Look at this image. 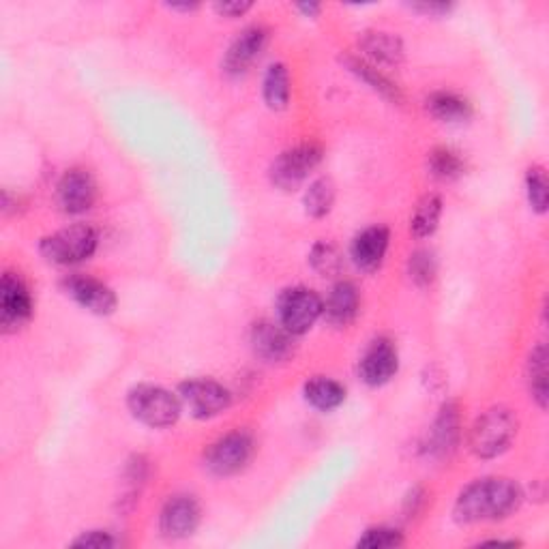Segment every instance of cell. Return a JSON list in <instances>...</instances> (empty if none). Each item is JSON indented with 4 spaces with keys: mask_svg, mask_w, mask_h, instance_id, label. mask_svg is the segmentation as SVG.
<instances>
[{
    "mask_svg": "<svg viewBox=\"0 0 549 549\" xmlns=\"http://www.w3.org/2000/svg\"><path fill=\"white\" fill-rule=\"evenodd\" d=\"M296 9L303 11L305 16H309V18H314V16H318V13H320V5L318 3H301V5H296Z\"/></svg>",
    "mask_w": 549,
    "mask_h": 549,
    "instance_id": "cell-35",
    "label": "cell"
},
{
    "mask_svg": "<svg viewBox=\"0 0 549 549\" xmlns=\"http://www.w3.org/2000/svg\"><path fill=\"white\" fill-rule=\"evenodd\" d=\"M249 9H251V3H219V5H215V11L219 13V16H226V18H241Z\"/></svg>",
    "mask_w": 549,
    "mask_h": 549,
    "instance_id": "cell-33",
    "label": "cell"
},
{
    "mask_svg": "<svg viewBox=\"0 0 549 549\" xmlns=\"http://www.w3.org/2000/svg\"><path fill=\"white\" fill-rule=\"evenodd\" d=\"M459 410L457 404H444L429 434L427 451L436 457H447L455 451L459 442Z\"/></svg>",
    "mask_w": 549,
    "mask_h": 549,
    "instance_id": "cell-18",
    "label": "cell"
},
{
    "mask_svg": "<svg viewBox=\"0 0 549 549\" xmlns=\"http://www.w3.org/2000/svg\"><path fill=\"white\" fill-rule=\"evenodd\" d=\"M303 393H305L307 404H311L316 410H322V412H331V410L339 408L346 399V389L341 387L339 382L326 378V376L311 378L305 384Z\"/></svg>",
    "mask_w": 549,
    "mask_h": 549,
    "instance_id": "cell-20",
    "label": "cell"
},
{
    "mask_svg": "<svg viewBox=\"0 0 549 549\" xmlns=\"http://www.w3.org/2000/svg\"><path fill=\"white\" fill-rule=\"evenodd\" d=\"M200 524V504L191 496H174L166 502L159 517L161 534L168 539H185Z\"/></svg>",
    "mask_w": 549,
    "mask_h": 549,
    "instance_id": "cell-14",
    "label": "cell"
},
{
    "mask_svg": "<svg viewBox=\"0 0 549 549\" xmlns=\"http://www.w3.org/2000/svg\"><path fill=\"white\" fill-rule=\"evenodd\" d=\"M414 9L425 13H449L451 5H414Z\"/></svg>",
    "mask_w": 549,
    "mask_h": 549,
    "instance_id": "cell-34",
    "label": "cell"
},
{
    "mask_svg": "<svg viewBox=\"0 0 549 549\" xmlns=\"http://www.w3.org/2000/svg\"><path fill=\"white\" fill-rule=\"evenodd\" d=\"M170 9H174V11H194V9H198V5H172Z\"/></svg>",
    "mask_w": 549,
    "mask_h": 549,
    "instance_id": "cell-36",
    "label": "cell"
},
{
    "mask_svg": "<svg viewBox=\"0 0 549 549\" xmlns=\"http://www.w3.org/2000/svg\"><path fill=\"white\" fill-rule=\"evenodd\" d=\"M33 316V296L24 279L16 273H5L0 281V326L5 333H18V329Z\"/></svg>",
    "mask_w": 549,
    "mask_h": 549,
    "instance_id": "cell-9",
    "label": "cell"
},
{
    "mask_svg": "<svg viewBox=\"0 0 549 549\" xmlns=\"http://www.w3.org/2000/svg\"><path fill=\"white\" fill-rule=\"evenodd\" d=\"M73 547H86V549H91V547H114L116 541L110 532H101V530H91V532H84L80 539H76L71 543Z\"/></svg>",
    "mask_w": 549,
    "mask_h": 549,
    "instance_id": "cell-32",
    "label": "cell"
},
{
    "mask_svg": "<svg viewBox=\"0 0 549 549\" xmlns=\"http://www.w3.org/2000/svg\"><path fill=\"white\" fill-rule=\"evenodd\" d=\"M251 455H254V438L243 429H236L211 444L204 453V466L217 477H230L249 464Z\"/></svg>",
    "mask_w": 549,
    "mask_h": 549,
    "instance_id": "cell-7",
    "label": "cell"
},
{
    "mask_svg": "<svg viewBox=\"0 0 549 549\" xmlns=\"http://www.w3.org/2000/svg\"><path fill=\"white\" fill-rule=\"evenodd\" d=\"M99 245V234L93 226L88 224H76L58 230L46 239H41L39 251L41 256L52 264H78L91 258Z\"/></svg>",
    "mask_w": 549,
    "mask_h": 549,
    "instance_id": "cell-4",
    "label": "cell"
},
{
    "mask_svg": "<svg viewBox=\"0 0 549 549\" xmlns=\"http://www.w3.org/2000/svg\"><path fill=\"white\" fill-rule=\"evenodd\" d=\"M63 290L67 296H71L80 307L88 309L91 314L97 316H110L118 305L116 294L110 286L103 284L99 279L86 277V275H71L63 281Z\"/></svg>",
    "mask_w": 549,
    "mask_h": 549,
    "instance_id": "cell-11",
    "label": "cell"
},
{
    "mask_svg": "<svg viewBox=\"0 0 549 549\" xmlns=\"http://www.w3.org/2000/svg\"><path fill=\"white\" fill-rule=\"evenodd\" d=\"M266 39H269V31H266V28L262 26L245 28V31L232 41V46L224 56V71L228 76L232 78L245 76L249 67L260 58L266 46Z\"/></svg>",
    "mask_w": 549,
    "mask_h": 549,
    "instance_id": "cell-13",
    "label": "cell"
},
{
    "mask_svg": "<svg viewBox=\"0 0 549 549\" xmlns=\"http://www.w3.org/2000/svg\"><path fill=\"white\" fill-rule=\"evenodd\" d=\"M322 146L305 142L281 153L271 166V181L281 191H294L301 187L305 178L314 172L322 161Z\"/></svg>",
    "mask_w": 549,
    "mask_h": 549,
    "instance_id": "cell-6",
    "label": "cell"
},
{
    "mask_svg": "<svg viewBox=\"0 0 549 549\" xmlns=\"http://www.w3.org/2000/svg\"><path fill=\"white\" fill-rule=\"evenodd\" d=\"M408 273H410V279L414 281L417 286H429L436 277V258L432 251L427 249H419L414 251V254L410 256V262H408Z\"/></svg>",
    "mask_w": 549,
    "mask_h": 549,
    "instance_id": "cell-28",
    "label": "cell"
},
{
    "mask_svg": "<svg viewBox=\"0 0 549 549\" xmlns=\"http://www.w3.org/2000/svg\"><path fill=\"white\" fill-rule=\"evenodd\" d=\"M361 50L380 65L397 67L404 61V43L393 33L367 31L359 39Z\"/></svg>",
    "mask_w": 549,
    "mask_h": 549,
    "instance_id": "cell-19",
    "label": "cell"
},
{
    "mask_svg": "<svg viewBox=\"0 0 549 549\" xmlns=\"http://www.w3.org/2000/svg\"><path fill=\"white\" fill-rule=\"evenodd\" d=\"M389 241L391 236L384 226L365 228L363 232L354 236L352 247H350V256L354 264L365 273L378 271L384 262V256H387Z\"/></svg>",
    "mask_w": 549,
    "mask_h": 549,
    "instance_id": "cell-15",
    "label": "cell"
},
{
    "mask_svg": "<svg viewBox=\"0 0 549 549\" xmlns=\"http://www.w3.org/2000/svg\"><path fill=\"white\" fill-rule=\"evenodd\" d=\"M178 399L185 408H189L191 417L196 419H213L217 414L230 408V391L215 380L196 378L187 380L178 387Z\"/></svg>",
    "mask_w": 549,
    "mask_h": 549,
    "instance_id": "cell-8",
    "label": "cell"
},
{
    "mask_svg": "<svg viewBox=\"0 0 549 549\" xmlns=\"http://www.w3.org/2000/svg\"><path fill=\"white\" fill-rule=\"evenodd\" d=\"M427 112L440 123H464L470 118V103L455 93H434L425 101Z\"/></svg>",
    "mask_w": 549,
    "mask_h": 549,
    "instance_id": "cell-21",
    "label": "cell"
},
{
    "mask_svg": "<svg viewBox=\"0 0 549 549\" xmlns=\"http://www.w3.org/2000/svg\"><path fill=\"white\" fill-rule=\"evenodd\" d=\"M127 406L133 417L153 429L174 425L183 410L181 399L172 395L168 389L155 387V384H138V387H133L127 395Z\"/></svg>",
    "mask_w": 549,
    "mask_h": 549,
    "instance_id": "cell-3",
    "label": "cell"
},
{
    "mask_svg": "<svg viewBox=\"0 0 549 549\" xmlns=\"http://www.w3.org/2000/svg\"><path fill=\"white\" fill-rule=\"evenodd\" d=\"M346 65L350 67V71L354 73L356 78H361L365 84L372 86L374 91L380 93L382 97H387L395 103L402 101V93H399V88L387 76H384V73H380L376 67L361 61V58H346Z\"/></svg>",
    "mask_w": 549,
    "mask_h": 549,
    "instance_id": "cell-24",
    "label": "cell"
},
{
    "mask_svg": "<svg viewBox=\"0 0 549 549\" xmlns=\"http://www.w3.org/2000/svg\"><path fill=\"white\" fill-rule=\"evenodd\" d=\"M292 333H288L279 322H260L251 331V344L258 356L269 363H281L288 361L294 354V341Z\"/></svg>",
    "mask_w": 549,
    "mask_h": 549,
    "instance_id": "cell-16",
    "label": "cell"
},
{
    "mask_svg": "<svg viewBox=\"0 0 549 549\" xmlns=\"http://www.w3.org/2000/svg\"><path fill=\"white\" fill-rule=\"evenodd\" d=\"M399 545H404V534L389 526L369 528L365 530L363 537L356 541V547H363V549H391Z\"/></svg>",
    "mask_w": 549,
    "mask_h": 549,
    "instance_id": "cell-29",
    "label": "cell"
},
{
    "mask_svg": "<svg viewBox=\"0 0 549 549\" xmlns=\"http://www.w3.org/2000/svg\"><path fill=\"white\" fill-rule=\"evenodd\" d=\"M522 500V487L511 479H479L459 494L453 515L459 524L498 522L513 515Z\"/></svg>",
    "mask_w": 549,
    "mask_h": 549,
    "instance_id": "cell-1",
    "label": "cell"
},
{
    "mask_svg": "<svg viewBox=\"0 0 549 549\" xmlns=\"http://www.w3.org/2000/svg\"><path fill=\"white\" fill-rule=\"evenodd\" d=\"M547 174L543 168L532 166L526 174V191H528V202L532 211L545 213L547 211Z\"/></svg>",
    "mask_w": 549,
    "mask_h": 549,
    "instance_id": "cell-31",
    "label": "cell"
},
{
    "mask_svg": "<svg viewBox=\"0 0 549 549\" xmlns=\"http://www.w3.org/2000/svg\"><path fill=\"white\" fill-rule=\"evenodd\" d=\"M397 369H399L397 348L393 346V341L384 337L369 344L359 363V374L367 387H382V384H387L397 374Z\"/></svg>",
    "mask_w": 549,
    "mask_h": 549,
    "instance_id": "cell-12",
    "label": "cell"
},
{
    "mask_svg": "<svg viewBox=\"0 0 549 549\" xmlns=\"http://www.w3.org/2000/svg\"><path fill=\"white\" fill-rule=\"evenodd\" d=\"M361 307V296L352 281H339L329 292L322 307L326 322L333 326H348Z\"/></svg>",
    "mask_w": 549,
    "mask_h": 549,
    "instance_id": "cell-17",
    "label": "cell"
},
{
    "mask_svg": "<svg viewBox=\"0 0 549 549\" xmlns=\"http://www.w3.org/2000/svg\"><path fill=\"white\" fill-rule=\"evenodd\" d=\"M528 382H530V393L534 397V402L539 404V408H547V350L545 346H537L530 352L528 359Z\"/></svg>",
    "mask_w": 549,
    "mask_h": 549,
    "instance_id": "cell-26",
    "label": "cell"
},
{
    "mask_svg": "<svg viewBox=\"0 0 549 549\" xmlns=\"http://www.w3.org/2000/svg\"><path fill=\"white\" fill-rule=\"evenodd\" d=\"M515 434H517L515 414L504 406L489 408L483 417L474 421L470 429V440H468L470 451L483 459L498 457L509 449Z\"/></svg>",
    "mask_w": 549,
    "mask_h": 549,
    "instance_id": "cell-2",
    "label": "cell"
},
{
    "mask_svg": "<svg viewBox=\"0 0 549 549\" xmlns=\"http://www.w3.org/2000/svg\"><path fill=\"white\" fill-rule=\"evenodd\" d=\"M335 204V185L331 178H318V181H314L309 185L307 194H305V211L311 215V217H326L331 213Z\"/></svg>",
    "mask_w": 549,
    "mask_h": 549,
    "instance_id": "cell-27",
    "label": "cell"
},
{
    "mask_svg": "<svg viewBox=\"0 0 549 549\" xmlns=\"http://www.w3.org/2000/svg\"><path fill=\"white\" fill-rule=\"evenodd\" d=\"M97 200V183L93 174L82 168H73L63 174L56 187V202L67 215L86 213Z\"/></svg>",
    "mask_w": 549,
    "mask_h": 549,
    "instance_id": "cell-10",
    "label": "cell"
},
{
    "mask_svg": "<svg viewBox=\"0 0 549 549\" xmlns=\"http://www.w3.org/2000/svg\"><path fill=\"white\" fill-rule=\"evenodd\" d=\"M324 301L305 286H294L279 294L277 318L279 324L292 335H305L322 316Z\"/></svg>",
    "mask_w": 549,
    "mask_h": 549,
    "instance_id": "cell-5",
    "label": "cell"
},
{
    "mask_svg": "<svg viewBox=\"0 0 549 549\" xmlns=\"http://www.w3.org/2000/svg\"><path fill=\"white\" fill-rule=\"evenodd\" d=\"M427 168L434 178H438V181H455V178L464 174L466 163L462 155L453 151V148L442 146V148H434V151L429 153Z\"/></svg>",
    "mask_w": 549,
    "mask_h": 549,
    "instance_id": "cell-23",
    "label": "cell"
},
{
    "mask_svg": "<svg viewBox=\"0 0 549 549\" xmlns=\"http://www.w3.org/2000/svg\"><path fill=\"white\" fill-rule=\"evenodd\" d=\"M309 262L320 275H337L341 271V254L331 243H316L309 254Z\"/></svg>",
    "mask_w": 549,
    "mask_h": 549,
    "instance_id": "cell-30",
    "label": "cell"
},
{
    "mask_svg": "<svg viewBox=\"0 0 549 549\" xmlns=\"http://www.w3.org/2000/svg\"><path fill=\"white\" fill-rule=\"evenodd\" d=\"M262 95L271 110H286L290 101V73L286 65L275 63L266 69L262 82Z\"/></svg>",
    "mask_w": 549,
    "mask_h": 549,
    "instance_id": "cell-22",
    "label": "cell"
},
{
    "mask_svg": "<svg viewBox=\"0 0 549 549\" xmlns=\"http://www.w3.org/2000/svg\"><path fill=\"white\" fill-rule=\"evenodd\" d=\"M440 215H442V200L436 194L425 196L419 202L417 211H414V215H412V221H410L412 234L417 236V239H425V236H432L436 232V228H438Z\"/></svg>",
    "mask_w": 549,
    "mask_h": 549,
    "instance_id": "cell-25",
    "label": "cell"
}]
</instances>
